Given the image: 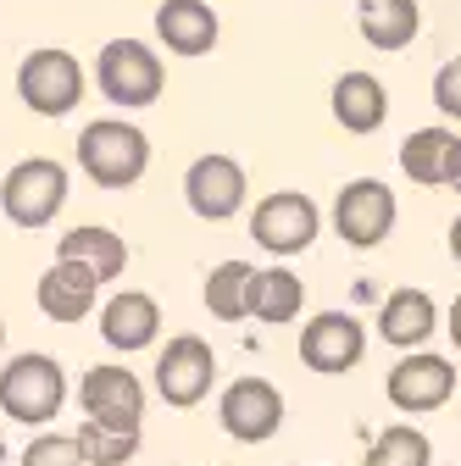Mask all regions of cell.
I'll return each mask as SVG.
<instances>
[{
    "instance_id": "6da1fadb",
    "label": "cell",
    "mask_w": 461,
    "mask_h": 466,
    "mask_svg": "<svg viewBox=\"0 0 461 466\" xmlns=\"http://www.w3.org/2000/svg\"><path fill=\"white\" fill-rule=\"evenodd\" d=\"M67 405V372L56 356H12L0 367V417H12L23 428H50Z\"/></svg>"
},
{
    "instance_id": "7a4b0ae2",
    "label": "cell",
    "mask_w": 461,
    "mask_h": 466,
    "mask_svg": "<svg viewBox=\"0 0 461 466\" xmlns=\"http://www.w3.org/2000/svg\"><path fill=\"white\" fill-rule=\"evenodd\" d=\"M78 167L95 189H134L150 167V139L123 116H100L78 134Z\"/></svg>"
},
{
    "instance_id": "3957f363",
    "label": "cell",
    "mask_w": 461,
    "mask_h": 466,
    "mask_svg": "<svg viewBox=\"0 0 461 466\" xmlns=\"http://www.w3.org/2000/svg\"><path fill=\"white\" fill-rule=\"evenodd\" d=\"M95 84L111 106H123V111H145L161 100V56L145 45V39H106L100 56H95Z\"/></svg>"
},
{
    "instance_id": "277c9868",
    "label": "cell",
    "mask_w": 461,
    "mask_h": 466,
    "mask_svg": "<svg viewBox=\"0 0 461 466\" xmlns=\"http://www.w3.org/2000/svg\"><path fill=\"white\" fill-rule=\"evenodd\" d=\"M67 206V167L56 156H23L0 178V211L12 228H50Z\"/></svg>"
},
{
    "instance_id": "5b68a950",
    "label": "cell",
    "mask_w": 461,
    "mask_h": 466,
    "mask_svg": "<svg viewBox=\"0 0 461 466\" xmlns=\"http://www.w3.org/2000/svg\"><path fill=\"white\" fill-rule=\"evenodd\" d=\"M84 89H89V73L78 67L73 50L39 45V50L23 56V67H17V100L34 116H67V111H78Z\"/></svg>"
},
{
    "instance_id": "8992f818",
    "label": "cell",
    "mask_w": 461,
    "mask_h": 466,
    "mask_svg": "<svg viewBox=\"0 0 461 466\" xmlns=\"http://www.w3.org/2000/svg\"><path fill=\"white\" fill-rule=\"evenodd\" d=\"M317 233H323V211L301 189H272L251 211V239L267 256H301V250L317 245Z\"/></svg>"
},
{
    "instance_id": "52a82bcc",
    "label": "cell",
    "mask_w": 461,
    "mask_h": 466,
    "mask_svg": "<svg viewBox=\"0 0 461 466\" xmlns=\"http://www.w3.org/2000/svg\"><path fill=\"white\" fill-rule=\"evenodd\" d=\"M211 383H217V356H211V344L200 333H179V339L161 344L156 394L172 405V411H195V405L211 394Z\"/></svg>"
},
{
    "instance_id": "ba28073f",
    "label": "cell",
    "mask_w": 461,
    "mask_h": 466,
    "mask_svg": "<svg viewBox=\"0 0 461 466\" xmlns=\"http://www.w3.org/2000/svg\"><path fill=\"white\" fill-rule=\"evenodd\" d=\"M394 189L384 178H351L333 195V233L351 250H378L394 233Z\"/></svg>"
},
{
    "instance_id": "9c48e42d",
    "label": "cell",
    "mask_w": 461,
    "mask_h": 466,
    "mask_svg": "<svg viewBox=\"0 0 461 466\" xmlns=\"http://www.w3.org/2000/svg\"><path fill=\"white\" fill-rule=\"evenodd\" d=\"M78 405H84V422L139 433V422H145V383L123 361H100V367H89L78 378Z\"/></svg>"
},
{
    "instance_id": "30bf717a",
    "label": "cell",
    "mask_w": 461,
    "mask_h": 466,
    "mask_svg": "<svg viewBox=\"0 0 461 466\" xmlns=\"http://www.w3.org/2000/svg\"><path fill=\"white\" fill-rule=\"evenodd\" d=\"M217 422L240 444H267L283 428V394L267 378H234L217 400Z\"/></svg>"
},
{
    "instance_id": "8fae6325",
    "label": "cell",
    "mask_w": 461,
    "mask_h": 466,
    "mask_svg": "<svg viewBox=\"0 0 461 466\" xmlns=\"http://www.w3.org/2000/svg\"><path fill=\"white\" fill-rule=\"evenodd\" d=\"M245 195H251V178H245V167H240L234 156L206 150V156H195L190 172H184V200H190V211L206 217V222H228V217L245 206Z\"/></svg>"
},
{
    "instance_id": "7c38bea8",
    "label": "cell",
    "mask_w": 461,
    "mask_h": 466,
    "mask_svg": "<svg viewBox=\"0 0 461 466\" xmlns=\"http://www.w3.org/2000/svg\"><path fill=\"white\" fill-rule=\"evenodd\" d=\"M367 356V328L351 317V311H317L306 328H301V361L323 378H339L362 367Z\"/></svg>"
},
{
    "instance_id": "4fadbf2b",
    "label": "cell",
    "mask_w": 461,
    "mask_h": 466,
    "mask_svg": "<svg viewBox=\"0 0 461 466\" xmlns=\"http://www.w3.org/2000/svg\"><path fill=\"white\" fill-rule=\"evenodd\" d=\"M456 394V367L445 356H434V350H406L394 367H389V405H400V411H439V405Z\"/></svg>"
},
{
    "instance_id": "5bb4252c",
    "label": "cell",
    "mask_w": 461,
    "mask_h": 466,
    "mask_svg": "<svg viewBox=\"0 0 461 466\" xmlns=\"http://www.w3.org/2000/svg\"><path fill=\"white\" fill-rule=\"evenodd\" d=\"M400 172L423 189H450L461 172V134L456 128H417L400 145Z\"/></svg>"
},
{
    "instance_id": "9a60e30c",
    "label": "cell",
    "mask_w": 461,
    "mask_h": 466,
    "mask_svg": "<svg viewBox=\"0 0 461 466\" xmlns=\"http://www.w3.org/2000/svg\"><path fill=\"white\" fill-rule=\"evenodd\" d=\"M34 300H39V311L50 322H84L100 306V283L73 261H50L39 272V283H34Z\"/></svg>"
},
{
    "instance_id": "2e32d148",
    "label": "cell",
    "mask_w": 461,
    "mask_h": 466,
    "mask_svg": "<svg viewBox=\"0 0 461 466\" xmlns=\"http://www.w3.org/2000/svg\"><path fill=\"white\" fill-rule=\"evenodd\" d=\"M156 333H161V306L145 295V289H118V295L100 306V339L111 350H123V356L156 344Z\"/></svg>"
},
{
    "instance_id": "e0dca14e",
    "label": "cell",
    "mask_w": 461,
    "mask_h": 466,
    "mask_svg": "<svg viewBox=\"0 0 461 466\" xmlns=\"http://www.w3.org/2000/svg\"><path fill=\"white\" fill-rule=\"evenodd\" d=\"M217 34H222V23L206 0H161L156 6V39L172 56H211Z\"/></svg>"
},
{
    "instance_id": "ac0fdd59",
    "label": "cell",
    "mask_w": 461,
    "mask_h": 466,
    "mask_svg": "<svg viewBox=\"0 0 461 466\" xmlns=\"http://www.w3.org/2000/svg\"><path fill=\"white\" fill-rule=\"evenodd\" d=\"M56 261H73V267H84L95 283H111V278H123V267H128V245H123V233H111V228H100V222H84V228H67V233H62Z\"/></svg>"
},
{
    "instance_id": "d6986e66",
    "label": "cell",
    "mask_w": 461,
    "mask_h": 466,
    "mask_svg": "<svg viewBox=\"0 0 461 466\" xmlns=\"http://www.w3.org/2000/svg\"><path fill=\"white\" fill-rule=\"evenodd\" d=\"M306 306V283L290 272V267H261L251 272L245 283V317L267 322V328H283V322H295Z\"/></svg>"
},
{
    "instance_id": "ffe728a7",
    "label": "cell",
    "mask_w": 461,
    "mask_h": 466,
    "mask_svg": "<svg viewBox=\"0 0 461 466\" xmlns=\"http://www.w3.org/2000/svg\"><path fill=\"white\" fill-rule=\"evenodd\" d=\"M328 106H333L344 134H373V128H384V116H389V89L373 73H339Z\"/></svg>"
},
{
    "instance_id": "44dd1931",
    "label": "cell",
    "mask_w": 461,
    "mask_h": 466,
    "mask_svg": "<svg viewBox=\"0 0 461 466\" xmlns=\"http://www.w3.org/2000/svg\"><path fill=\"white\" fill-rule=\"evenodd\" d=\"M439 328V311L423 289H389V300L378 306V333L394 344V350H417L428 344Z\"/></svg>"
},
{
    "instance_id": "7402d4cb",
    "label": "cell",
    "mask_w": 461,
    "mask_h": 466,
    "mask_svg": "<svg viewBox=\"0 0 461 466\" xmlns=\"http://www.w3.org/2000/svg\"><path fill=\"white\" fill-rule=\"evenodd\" d=\"M356 28L373 50H406L423 28V6L417 0H362L356 6Z\"/></svg>"
},
{
    "instance_id": "603a6c76",
    "label": "cell",
    "mask_w": 461,
    "mask_h": 466,
    "mask_svg": "<svg viewBox=\"0 0 461 466\" xmlns=\"http://www.w3.org/2000/svg\"><path fill=\"white\" fill-rule=\"evenodd\" d=\"M251 261H222V267H211V278H206V311L217 317V322H245V283H251Z\"/></svg>"
},
{
    "instance_id": "cb8c5ba5",
    "label": "cell",
    "mask_w": 461,
    "mask_h": 466,
    "mask_svg": "<svg viewBox=\"0 0 461 466\" xmlns=\"http://www.w3.org/2000/svg\"><path fill=\"white\" fill-rule=\"evenodd\" d=\"M73 439H78V461H84V466H123V461L139 455V433H123V428L84 422Z\"/></svg>"
},
{
    "instance_id": "d4e9b609",
    "label": "cell",
    "mask_w": 461,
    "mask_h": 466,
    "mask_svg": "<svg viewBox=\"0 0 461 466\" xmlns=\"http://www.w3.org/2000/svg\"><path fill=\"white\" fill-rule=\"evenodd\" d=\"M428 455L434 450H428V439L417 428H384L362 466H428Z\"/></svg>"
},
{
    "instance_id": "484cf974",
    "label": "cell",
    "mask_w": 461,
    "mask_h": 466,
    "mask_svg": "<svg viewBox=\"0 0 461 466\" xmlns=\"http://www.w3.org/2000/svg\"><path fill=\"white\" fill-rule=\"evenodd\" d=\"M23 466H84L78 461V439L73 433H39V439H28Z\"/></svg>"
},
{
    "instance_id": "4316f807",
    "label": "cell",
    "mask_w": 461,
    "mask_h": 466,
    "mask_svg": "<svg viewBox=\"0 0 461 466\" xmlns=\"http://www.w3.org/2000/svg\"><path fill=\"white\" fill-rule=\"evenodd\" d=\"M434 106H439V116L461 123V56H450V62L434 73Z\"/></svg>"
},
{
    "instance_id": "83f0119b",
    "label": "cell",
    "mask_w": 461,
    "mask_h": 466,
    "mask_svg": "<svg viewBox=\"0 0 461 466\" xmlns=\"http://www.w3.org/2000/svg\"><path fill=\"white\" fill-rule=\"evenodd\" d=\"M445 328H450V344L461 350V295L450 300V317H445Z\"/></svg>"
},
{
    "instance_id": "f1b7e54d",
    "label": "cell",
    "mask_w": 461,
    "mask_h": 466,
    "mask_svg": "<svg viewBox=\"0 0 461 466\" xmlns=\"http://www.w3.org/2000/svg\"><path fill=\"white\" fill-rule=\"evenodd\" d=\"M450 256H456V267H461V217L450 222Z\"/></svg>"
},
{
    "instance_id": "f546056e",
    "label": "cell",
    "mask_w": 461,
    "mask_h": 466,
    "mask_svg": "<svg viewBox=\"0 0 461 466\" xmlns=\"http://www.w3.org/2000/svg\"><path fill=\"white\" fill-rule=\"evenodd\" d=\"M0 466H6V433H0Z\"/></svg>"
},
{
    "instance_id": "4dcf8cb0",
    "label": "cell",
    "mask_w": 461,
    "mask_h": 466,
    "mask_svg": "<svg viewBox=\"0 0 461 466\" xmlns=\"http://www.w3.org/2000/svg\"><path fill=\"white\" fill-rule=\"evenodd\" d=\"M0 350H6V322H0Z\"/></svg>"
},
{
    "instance_id": "1f68e13d",
    "label": "cell",
    "mask_w": 461,
    "mask_h": 466,
    "mask_svg": "<svg viewBox=\"0 0 461 466\" xmlns=\"http://www.w3.org/2000/svg\"><path fill=\"white\" fill-rule=\"evenodd\" d=\"M450 189H456V195H461V172H456V184H450Z\"/></svg>"
}]
</instances>
